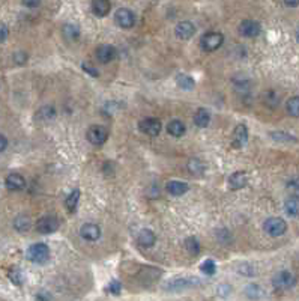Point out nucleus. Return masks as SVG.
<instances>
[{
    "label": "nucleus",
    "mask_w": 299,
    "mask_h": 301,
    "mask_svg": "<svg viewBox=\"0 0 299 301\" xmlns=\"http://www.w3.org/2000/svg\"><path fill=\"white\" fill-rule=\"evenodd\" d=\"M26 258L33 264H45L50 259V247L44 243L30 246L26 251Z\"/></svg>",
    "instance_id": "obj_1"
},
{
    "label": "nucleus",
    "mask_w": 299,
    "mask_h": 301,
    "mask_svg": "<svg viewBox=\"0 0 299 301\" xmlns=\"http://www.w3.org/2000/svg\"><path fill=\"white\" fill-rule=\"evenodd\" d=\"M224 42V35L219 32H208L200 38V47L204 52H215Z\"/></svg>",
    "instance_id": "obj_2"
},
{
    "label": "nucleus",
    "mask_w": 299,
    "mask_h": 301,
    "mask_svg": "<svg viewBox=\"0 0 299 301\" xmlns=\"http://www.w3.org/2000/svg\"><path fill=\"white\" fill-rule=\"evenodd\" d=\"M263 229L267 235L271 236H281L284 235L287 230V223L282 218L280 217H271V218H266V221L263 223Z\"/></svg>",
    "instance_id": "obj_3"
},
{
    "label": "nucleus",
    "mask_w": 299,
    "mask_h": 301,
    "mask_svg": "<svg viewBox=\"0 0 299 301\" xmlns=\"http://www.w3.org/2000/svg\"><path fill=\"white\" fill-rule=\"evenodd\" d=\"M87 140L95 146H102L108 139V130L104 125H92L86 133Z\"/></svg>",
    "instance_id": "obj_4"
},
{
    "label": "nucleus",
    "mask_w": 299,
    "mask_h": 301,
    "mask_svg": "<svg viewBox=\"0 0 299 301\" xmlns=\"http://www.w3.org/2000/svg\"><path fill=\"white\" fill-rule=\"evenodd\" d=\"M296 279L290 271H280L272 279V286L275 291H287L295 286Z\"/></svg>",
    "instance_id": "obj_5"
},
{
    "label": "nucleus",
    "mask_w": 299,
    "mask_h": 301,
    "mask_svg": "<svg viewBox=\"0 0 299 301\" xmlns=\"http://www.w3.org/2000/svg\"><path fill=\"white\" fill-rule=\"evenodd\" d=\"M115 23L122 29H131L135 24V14L128 8H120L115 14Z\"/></svg>",
    "instance_id": "obj_6"
},
{
    "label": "nucleus",
    "mask_w": 299,
    "mask_h": 301,
    "mask_svg": "<svg viewBox=\"0 0 299 301\" xmlns=\"http://www.w3.org/2000/svg\"><path fill=\"white\" fill-rule=\"evenodd\" d=\"M60 223H59V218L56 215H44L38 220L36 223V230L42 235H49L53 233L59 229Z\"/></svg>",
    "instance_id": "obj_7"
},
{
    "label": "nucleus",
    "mask_w": 299,
    "mask_h": 301,
    "mask_svg": "<svg viewBox=\"0 0 299 301\" xmlns=\"http://www.w3.org/2000/svg\"><path fill=\"white\" fill-rule=\"evenodd\" d=\"M138 130L148 136H158L161 133V121L156 118H145L138 122Z\"/></svg>",
    "instance_id": "obj_8"
},
{
    "label": "nucleus",
    "mask_w": 299,
    "mask_h": 301,
    "mask_svg": "<svg viewBox=\"0 0 299 301\" xmlns=\"http://www.w3.org/2000/svg\"><path fill=\"white\" fill-rule=\"evenodd\" d=\"M200 284V282L196 277H178L175 280H171L167 283V289L173 291V292H179L188 288H194Z\"/></svg>",
    "instance_id": "obj_9"
},
{
    "label": "nucleus",
    "mask_w": 299,
    "mask_h": 301,
    "mask_svg": "<svg viewBox=\"0 0 299 301\" xmlns=\"http://www.w3.org/2000/svg\"><path fill=\"white\" fill-rule=\"evenodd\" d=\"M95 56H97L98 62H101V63H110V62H113V60L117 57V50H116L115 45L102 44V45L97 47Z\"/></svg>",
    "instance_id": "obj_10"
},
{
    "label": "nucleus",
    "mask_w": 299,
    "mask_h": 301,
    "mask_svg": "<svg viewBox=\"0 0 299 301\" xmlns=\"http://www.w3.org/2000/svg\"><path fill=\"white\" fill-rule=\"evenodd\" d=\"M262 32V26L259 21H254V20H244L241 21L239 24V34L244 36V38H256L260 35Z\"/></svg>",
    "instance_id": "obj_11"
},
{
    "label": "nucleus",
    "mask_w": 299,
    "mask_h": 301,
    "mask_svg": "<svg viewBox=\"0 0 299 301\" xmlns=\"http://www.w3.org/2000/svg\"><path fill=\"white\" fill-rule=\"evenodd\" d=\"M248 142V128L245 124H239L234 126L232 134V145L233 148H242Z\"/></svg>",
    "instance_id": "obj_12"
},
{
    "label": "nucleus",
    "mask_w": 299,
    "mask_h": 301,
    "mask_svg": "<svg viewBox=\"0 0 299 301\" xmlns=\"http://www.w3.org/2000/svg\"><path fill=\"white\" fill-rule=\"evenodd\" d=\"M82 238L86 241H98L101 238V228L93 223H86L80 229Z\"/></svg>",
    "instance_id": "obj_13"
},
{
    "label": "nucleus",
    "mask_w": 299,
    "mask_h": 301,
    "mask_svg": "<svg viewBox=\"0 0 299 301\" xmlns=\"http://www.w3.org/2000/svg\"><path fill=\"white\" fill-rule=\"evenodd\" d=\"M196 34V26L191 21H181L176 29H175V35L179 39H190Z\"/></svg>",
    "instance_id": "obj_14"
},
{
    "label": "nucleus",
    "mask_w": 299,
    "mask_h": 301,
    "mask_svg": "<svg viewBox=\"0 0 299 301\" xmlns=\"http://www.w3.org/2000/svg\"><path fill=\"white\" fill-rule=\"evenodd\" d=\"M5 185L9 192H20L26 187V179L20 175V173H11L5 179Z\"/></svg>",
    "instance_id": "obj_15"
},
{
    "label": "nucleus",
    "mask_w": 299,
    "mask_h": 301,
    "mask_svg": "<svg viewBox=\"0 0 299 301\" xmlns=\"http://www.w3.org/2000/svg\"><path fill=\"white\" fill-rule=\"evenodd\" d=\"M137 243L141 247H146V248L153 247L156 243V235L150 229H141L137 235Z\"/></svg>",
    "instance_id": "obj_16"
},
{
    "label": "nucleus",
    "mask_w": 299,
    "mask_h": 301,
    "mask_svg": "<svg viewBox=\"0 0 299 301\" xmlns=\"http://www.w3.org/2000/svg\"><path fill=\"white\" fill-rule=\"evenodd\" d=\"M248 182V178H247V173L239 170V172H234L230 175L229 178V187L232 190H241L247 185Z\"/></svg>",
    "instance_id": "obj_17"
},
{
    "label": "nucleus",
    "mask_w": 299,
    "mask_h": 301,
    "mask_svg": "<svg viewBox=\"0 0 299 301\" xmlns=\"http://www.w3.org/2000/svg\"><path fill=\"white\" fill-rule=\"evenodd\" d=\"M166 188H167V193H168V195L176 196V197L185 195L188 190H190L188 184H186V182H182V181H170Z\"/></svg>",
    "instance_id": "obj_18"
},
{
    "label": "nucleus",
    "mask_w": 299,
    "mask_h": 301,
    "mask_svg": "<svg viewBox=\"0 0 299 301\" xmlns=\"http://www.w3.org/2000/svg\"><path fill=\"white\" fill-rule=\"evenodd\" d=\"M112 9L110 0H92V11L97 17H105Z\"/></svg>",
    "instance_id": "obj_19"
},
{
    "label": "nucleus",
    "mask_w": 299,
    "mask_h": 301,
    "mask_svg": "<svg viewBox=\"0 0 299 301\" xmlns=\"http://www.w3.org/2000/svg\"><path fill=\"white\" fill-rule=\"evenodd\" d=\"M80 27H78L77 24H72V23H66L64 27H62V35L65 36L66 41L69 42H74L77 41L78 38H80Z\"/></svg>",
    "instance_id": "obj_20"
},
{
    "label": "nucleus",
    "mask_w": 299,
    "mask_h": 301,
    "mask_svg": "<svg viewBox=\"0 0 299 301\" xmlns=\"http://www.w3.org/2000/svg\"><path fill=\"white\" fill-rule=\"evenodd\" d=\"M185 131H186V126L179 119H173L167 125V133L173 137H182L185 134Z\"/></svg>",
    "instance_id": "obj_21"
},
{
    "label": "nucleus",
    "mask_w": 299,
    "mask_h": 301,
    "mask_svg": "<svg viewBox=\"0 0 299 301\" xmlns=\"http://www.w3.org/2000/svg\"><path fill=\"white\" fill-rule=\"evenodd\" d=\"M194 124L199 126V128H206V126L211 124V113L206 108H199L196 115H194Z\"/></svg>",
    "instance_id": "obj_22"
},
{
    "label": "nucleus",
    "mask_w": 299,
    "mask_h": 301,
    "mask_svg": "<svg viewBox=\"0 0 299 301\" xmlns=\"http://www.w3.org/2000/svg\"><path fill=\"white\" fill-rule=\"evenodd\" d=\"M284 211L290 217H299V196H292L284 202Z\"/></svg>",
    "instance_id": "obj_23"
},
{
    "label": "nucleus",
    "mask_w": 299,
    "mask_h": 301,
    "mask_svg": "<svg viewBox=\"0 0 299 301\" xmlns=\"http://www.w3.org/2000/svg\"><path fill=\"white\" fill-rule=\"evenodd\" d=\"M176 83L183 90H193L194 86H196L194 78L191 75H188V74H178L176 75Z\"/></svg>",
    "instance_id": "obj_24"
},
{
    "label": "nucleus",
    "mask_w": 299,
    "mask_h": 301,
    "mask_svg": "<svg viewBox=\"0 0 299 301\" xmlns=\"http://www.w3.org/2000/svg\"><path fill=\"white\" fill-rule=\"evenodd\" d=\"M32 226V221L27 215H18L17 218L14 220V228L17 229L18 232H27Z\"/></svg>",
    "instance_id": "obj_25"
},
{
    "label": "nucleus",
    "mask_w": 299,
    "mask_h": 301,
    "mask_svg": "<svg viewBox=\"0 0 299 301\" xmlns=\"http://www.w3.org/2000/svg\"><path fill=\"white\" fill-rule=\"evenodd\" d=\"M56 116V108L53 106H44L38 110V113H36V118L39 121H50Z\"/></svg>",
    "instance_id": "obj_26"
},
{
    "label": "nucleus",
    "mask_w": 299,
    "mask_h": 301,
    "mask_svg": "<svg viewBox=\"0 0 299 301\" xmlns=\"http://www.w3.org/2000/svg\"><path fill=\"white\" fill-rule=\"evenodd\" d=\"M78 200H80V190H74L65 200V207H66L68 212H74L77 210Z\"/></svg>",
    "instance_id": "obj_27"
},
{
    "label": "nucleus",
    "mask_w": 299,
    "mask_h": 301,
    "mask_svg": "<svg viewBox=\"0 0 299 301\" xmlns=\"http://www.w3.org/2000/svg\"><path fill=\"white\" fill-rule=\"evenodd\" d=\"M286 110L292 118H299V97H292L286 103Z\"/></svg>",
    "instance_id": "obj_28"
},
{
    "label": "nucleus",
    "mask_w": 299,
    "mask_h": 301,
    "mask_svg": "<svg viewBox=\"0 0 299 301\" xmlns=\"http://www.w3.org/2000/svg\"><path fill=\"white\" fill-rule=\"evenodd\" d=\"M185 248L193 256L199 255L200 253V243H199V240L196 238V236H190V238L185 240Z\"/></svg>",
    "instance_id": "obj_29"
},
{
    "label": "nucleus",
    "mask_w": 299,
    "mask_h": 301,
    "mask_svg": "<svg viewBox=\"0 0 299 301\" xmlns=\"http://www.w3.org/2000/svg\"><path fill=\"white\" fill-rule=\"evenodd\" d=\"M188 170H190L193 175H201L204 172V163L200 158H191V160L188 161Z\"/></svg>",
    "instance_id": "obj_30"
},
{
    "label": "nucleus",
    "mask_w": 299,
    "mask_h": 301,
    "mask_svg": "<svg viewBox=\"0 0 299 301\" xmlns=\"http://www.w3.org/2000/svg\"><path fill=\"white\" fill-rule=\"evenodd\" d=\"M201 271L206 276H214L216 273V264L212 259H206L201 264Z\"/></svg>",
    "instance_id": "obj_31"
},
{
    "label": "nucleus",
    "mask_w": 299,
    "mask_h": 301,
    "mask_svg": "<svg viewBox=\"0 0 299 301\" xmlns=\"http://www.w3.org/2000/svg\"><path fill=\"white\" fill-rule=\"evenodd\" d=\"M245 294L249 298H260L263 295L262 288L259 286V284H248V286L245 288Z\"/></svg>",
    "instance_id": "obj_32"
},
{
    "label": "nucleus",
    "mask_w": 299,
    "mask_h": 301,
    "mask_svg": "<svg viewBox=\"0 0 299 301\" xmlns=\"http://www.w3.org/2000/svg\"><path fill=\"white\" fill-rule=\"evenodd\" d=\"M9 279L14 284H18V286L23 283V274L18 268H12V270L9 271Z\"/></svg>",
    "instance_id": "obj_33"
},
{
    "label": "nucleus",
    "mask_w": 299,
    "mask_h": 301,
    "mask_svg": "<svg viewBox=\"0 0 299 301\" xmlns=\"http://www.w3.org/2000/svg\"><path fill=\"white\" fill-rule=\"evenodd\" d=\"M287 190L290 192V195H293V196H299V177H295V178H292L289 182H287Z\"/></svg>",
    "instance_id": "obj_34"
},
{
    "label": "nucleus",
    "mask_w": 299,
    "mask_h": 301,
    "mask_svg": "<svg viewBox=\"0 0 299 301\" xmlns=\"http://www.w3.org/2000/svg\"><path fill=\"white\" fill-rule=\"evenodd\" d=\"M271 137L272 139H275L277 142H296V139L295 137H292L290 134H287V133H281V131H275V133H271Z\"/></svg>",
    "instance_id": "obj_35"
},
{
    "label": "nucleus",
    "mask_w": 299,
    "mask_h": 301,
    "mask_svg": "<svg viewBox=\"0 0 299 301\" xmlns=\"http://www.w3.org/2000/svg\"><path fill=\"white\" fill-rule=\"evenodd\" d=\"M107 291L108 292H112V294H119L122 291V284L119 280H112L110 282V284L107 286Z\"/></svg>",
    "instance_id": "obj_36"
},
{
    "label": "nucleus",
    "mask_w": 299,
    "mask_h": 301,
    "mask_svg": "<svg viewBox=\"0 0 299 301\" xmlns=\"http://www.w3.org/2000/svg\"><path fill=\"white\" fill-rule=\"evenodd\" d=\"M82 68L86 71V72H89L92 77H98L100 75V72H98V70H95V68H93V67H90L89 65V63H83V65H82Z\"/></svg>",
    "instance_id": "obj_37"
},
{
    "label": "nucleus",
    "mask_w": 299,
    "mask_h": 301,
    "mask_svg": "<svg viewBox=\"0 0 299 301\" xmlns=\"http://www.w3.org/2000/svg\"><path fill=\"white\" fill-rule=\"evenodd\" d=\"M14 59H15V62L17 63H20V65H23V63L27 60V54L26 53H23V52H17L14 54Z\"/></svg>",
    "instance_id": "obj_38"
},
{
    "label": "nucleus",
    "mask_w": 299,
    "mask_h": 301,
    "mask_svg": "<svg viewBox=\"0 0 299 301\" xmlns=\"http://www.w3.org/2000/svg\"><path fill=\"white\" fill-rule=\"evenodd\" d=\"M8 34H9L8 27L5 24H0V42H3L8 38Z\"/></svg>",
    "instance_id": "obj_39"
},
{
    "label": "nucleus",
    "mask_w": 299,
    "mask_h": 301,
    "mask_svg": "<svg viewBox=\"0 0 299 301\" xmlns=\"http://www.w3.org/2000/svg\"><path fill=\"white\" fill-rule=\"evenodd\" d=\"M41 0H23V5L27 6V8H36L39 6Z\"/></svg>",
    "instance_id": "obj_40"
},
{
    "label": "nucleus",
    "mask_w": 299,
    "mask_h": 301,
    "mask_svg": "<svg viewBox=\"0 0 299 301\" xmlns=\"http://www.w3.org/2000/svg\"><path fill=\"white\" fill-rule=\"evenodd\" d=\"M8 146V140L3 134H0V152H3Z\"/></svg>",
    "instance_id": "obj_41"
},
{
    "label": "nucleus",
    "mask_w": 299,
    "mask_h": 301,
    "mask_svg": "<svg viewBox=\"0 0 299 301\" xmlns=\"http://www.w3.org/2000/svg\"><path fill=\"white\" fill-rule=\"evenodd\" d=\"M282 2H284V5L289 8H296L299 5V0H282Z\"/></svg>",
    "instance_id": "obj_42"
},
{
    "label": "nucleus",
    "mask_w": 299,
    "mask_h": 301,
    "mask_svg": "<svg viewBox=\"0 0 299 301\" xmlns=\"http://www.w3.org/2000/svg\"><path fill=\"white\" fill-rule=\"evenodd\" d=\"M36 300H50L51 298V295H44V294H38L36 297H35Z\"/></svg>",
    "instance_id": "obj_43"
}]
</instances>
